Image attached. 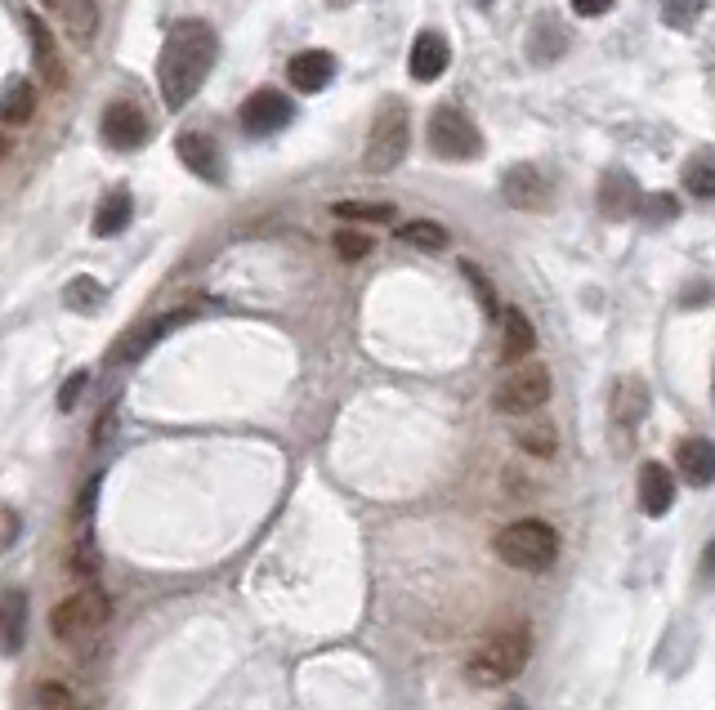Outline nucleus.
I'll return each instance as SVG.
<instances>
[{"mask_svg":"<svg viewBox=\"0 0 715 710\" xmlns=\"http://www.w3.org/2000/svg\"><path fill=\"white\" fill-rule=\"evenodd\" d=\"M332 211L340 219H358V224H389L394 219V206L389 202H336Z\"/></svg>","mask_w":715,"mask_h":710,"instance_id":"28","label":"nucleus"},{"mask_svg":"<svg viewBox=\"0 0 715 710\" xmlns=\"http://www.w3.org/2000/svg\"><path fill=\"white\" fill-rule=\"evenodd\" d=\"M112 617V599L99 590V586H86L77 590L72 599H63L54 612H49V630L63 639V643H77V639H90L108 626Z\"/></svg>","mask_w":715,"mask_h":710,"instance_id":"6","label":"nucleus"},{"mask_svg":"<svg viewBox=\"0 0 715 710\" xmlns=\"http://www.w3.org/2000/svg\"><path fill=\"white\" fill-rule=\"evenodd\" d=\"M99 135H103V144L116 148V153H135V148H144V144L153 139V125H148V116H144L135 103H108V108H103Z\"/></svg>","mask_w":715,"mask_h":710,"instance_id":"9","label":"nucleus"},{"mask_svg":"<svg viewBox=\"0 0 715 710\" xmlns=\"http://www.w3.org/2000/svg\"><path fill=\"white\" fill-rule=\"evenodd\" d=\"M99 304H103V286H99L94 278H77V282L68 286V308H77V313H99Z\"/></svg>","mask_w":715,"mask_h":710,"instance_id":"29","label":"nucleus"},{"mask_svg":"<svg viewBox=\"0 0 715 710\" xmlns=\"http://www.w3.org/2000/svg\"><path fill=\"white\" fill-rule=\"evenodd\" d=\"M10 153V144H5V135H0V157H5Z\"/></svg>","mask_w":715,"mask_h":710,"instance_id":"37","label":"nucleus"},{"mask_svg":"<svg viewBox=\"0 0 715 710\" xmlns=\"http://www.w3.org/2000/svg\"><path fill=\"white\" fill-rule=\"evenodd\" d=\"M501 198L514 206V211H546L550 206V183L537 166L528 161H518L501 174Z\"/></svg>","mask_w":715,"mask_h":710,"instance_id":"10","label":"nucleus"},{"mask_svg":"<svg viewBox=\"0 0 715 710\" xmlns=\"http://www.w3.org/2000/svg\"><path fill=\"white\" fill-rule=\"evenodd\" d=\"M608 5H613V0H572V10H577V14H586V19L608 14Z\"/></svg>","mask_w":715,"mask_h":710,"instance_id":"34","label":"nucleus"},{"mask_svg":"<svg viewBox=\"0 0 715 710\" xmlns=\"http://www.w3.org/2000/svg\"><path fill=\"white\" fill-rule=\"evenodd\" d=\"M635 206H639V188H635V179H630V174H604L600 211H604L608 219H626V215H635Z\"/></svg>","mask_w":715,"mask_h":710,"instance_id":"23","label":"nucleus"},{"mask_svg":"<svg viewBox=\"0 0 715 710\" xmlns=\"http://www.w3.org/2000/svg\"><path fill=\"white\" fill-rule=\"evenodd\" d=\"M407 144H412L407 103H403V99H384V103L376 108V121H371L362 166H367L371 174H389V170H394V166L407 157Z\"/></svg>","mask_w":715,"mask_h":710,"instance_id":"4","label":"nucleus"},{"mask_svg":"<svg viewBox=\"0 0 715 710\" xmlns=\"http://www.w3.org/2000/svg\"><path fill=\"white\" fill-rule=\"evenodd\" d=\"M550 390H555V380L541 362H518L505 371V380L492 390V407L501 416H533L550 403Z\"/></svg>","mask_w":715,"mask_h":710,"instance_id":"5","label":"nucleus"},{"mask_svg":"<svg viewBox=\"0 0 715 710\" xmlns=\"http://www.w3.org/2000/svg\"><path fill=\"white\" fill-rule=\"evenodd\" d=\"M242 131L250 139H269L278 131H287L291 116H295V103L282 94V90H255L246 103H242Z\"/></svg>","mask_w":715,"mask_h":710,"instance_id":"8","label":"nucleus"},{"mask_svg":"<svg viewBox=\"0 0 715 710\" xmlns=\"http://www.w3.org/2000/svg\"><path fill=\"white\" fill-rule=\"evenodd\" d=\"M287 77H291V86H295L300 94H317V90H327V86H332V77H336V58H332L327 49H304V54L291 58Z\"/></svg>","mask_w":715,"mask_h":710,"instance_id":"17","label":"nucleus"},{"mask_svg":"<svg viewBox=\"0 0 715 710\" xmlns=\"http://www.w3.org/2000/svg\"><path fill=\"white\" fill-rule=\"evenodd\" d=\"M27 643V590L0 595V657H19Z\"/></svg>","mask_w":715,"mask_h":710,"instance_id":"16","label":"nucleus"},{"mask_svg":"<svg viewBox=\"0 0 715 710\" xmlns=\"http://www.w3.org/2000/svg\"><path fill=\"white\" fill-rule=\"evenodd\" d=\"M492 554L514 572H550L559 559V532L546 519H514L492 537Z\"/></svg>","mask_w":715,"mask_h":710,"instance_id":"3","label":"nucleus"},{"mask_svg":"<svg viewBox=\"0 0 715 710\" xmlns=\"http://www.w3.org/2000/svg\"><path fill=\"white\" fill-rule=\"evenodd\" d=\"M501 327H505V345H501V358L505 362H528L533 349H537V331H533V322L524 308H505L501 313Z\"/></svg>","mask_w":715,"mask_h":710,"instance_id":"19","label":"nucleus"},{"mask_svg":"<svg viewBox=\"0 0 715 710\" xmlns=\"http://www.w3.org/2000/svg\"><path fill=\"white\" fill-rule=\"evenodd\" d=\"M608 416H613V433H617V442L626 447V442L635 438L639 420L648 416V384H644L639 375H626V380H617Z\"/></svg>","mask_w":715,"mask_h":710,"instance_id":"11","label":"nucleus"},{"mask_svg":"<svg viewBox=\"0 0 715 710\" xmlns=\"http://www.w3.org/2000/svg\"><path fill=\"white\" fill-rule=\"evenodd\" d=\"M399 237L407 246H421V250H443L447 246V228L434 224V219H412V224H399Z\"/></svg>","mask_w":715,"mask_h":710,"instance_id":"27","label":"nucleus"},{"mask_svg":"<svg viewBox=\"0 0 715 710\" xmlns=\"http://www.w3.org/2000/svg\"><path fill=\"white\" fill-rule=\"evenodd\" d=\"M215 54H220V41L206 23L188 19L170 32L166 49H161V63H157V81H161V99L166 108H183L192 94L202 90V81L211 77L215 68Z\"/></svg>","mask_w":715,"mask_h":710,"instance_id":"1","label":"nucleus"},{"mask_svg":"<svg viewBox=\"0 0 715 710\" xmlns=\"http://www.w3.org/2000/svg\"><path fill=\"white\" fill-rule=\"evenodd\" d=\"M528 662H533V626L528 621H510V626H496L470 653L466 679L474 688H505V684H514L528 670Z\"/></svg>","mask_w":715,"mask_h":710,"instance_id":"2","label":"nucleus"},{"mask_svg":"<svg viewBox=\"0 0 715 710\" xmlns=\"http://www.w3.org/2000/svg\"><path fill=\"white\" fill-rule=\"evenodd\" d=\"M680 474L689 478V487L715 483V442L711 438H684L680 442Z\"/></svg>","mask_w":715,"mask_h":710,"instance_id":"20","label":"nucleus"},{"mask_svg":"<svg viewBox=\"0 0 715 710\" xmlns=\"http://www.w3.org/2000/svg\"><path fill=\"white\" fill-rule=\"evenodd\" d=\"M332 246H336V255H340V260H367V255H371V237L367 233H358V228H340L336 237H332Z\"/></svg>","mask_w":715,"mask_h":710,"instance_id":"30","label":"nucleus"},{"mask_svg":"<svg viewBox=\"0 0 715 710\" xmlns=\"http://www.w3.org/2000/svg\"><path fill=\"white\" fill-rule=\"evenodd\" d=\"M447 63H451L447 41L438 32H421L412 45V58H407V72H412V81H438L447 72Z\"/></svg>","mask_w":715,"mask_h":710,"instance_id":"18","label":"nucleus"},{"mask_svg":"<svg viewBox=\"0 0 715 710\" xmlns=\"http://www.w3.org/2000/svg\"><path fill=\"white\" fill-rule=\"evenodd\" d=\"M514 442H518V451H528V457H546L550 461L559 451V429L546 416H518Z\"/></svg>","mask_w":715,"mask_h":710,"instance_id":"21","label":"nucleus"},{"mask_svg":"<svg viewBox=\"0 0 715 710\" xmlns=\"http://www.w3.org/2000/svg\"><path fill=\"white\" fill-rule=\"evenodd\" d=\"M27 36H32V63H36V72L49 90H63L68 86V68H63V54H58V41L49 32V23L41 14H27Z\"/></svg>","mask_w":715,"mask_h":710,"instance_id":"12","label":"nucleus"},{"mask_svg":"<svg viewBox=\"0 0 715 710\" xmlns=\"http://www.w3.org/2000/svg\"><path fill=\"white\" fill-rule=\"evenodd\" d=\"M81 390H86V371H77L68 384L58 390V412H72L77 407V398H81Z\"/></svg>","mask_w":715,"mask_h":710,"instance_id":"32","label":"nucleus"},{"mask_svg":"<svg viewBox=\"0 0 715 710\" xmlns=\"http://www.w3.org/2000/svg\"><path fill=\"white\" fill-rule=\"evenodd\" d=\"M175 153H179V161H183L192 174H198V179H206V183H220V179H224V157H220V144H215L211 135L188 131V135L175 139Z\"/></svg>","mask_w":715,"mask_h":710,"instance_id":"13","label":"nucleus"},{"mask_svg":"<svg viewBox=\"0 0 715 710\" xmlns=\"http://www.w3.org/2000/svg\"><path fill=\"white\" fill-rule=\"evenodd\" d=\"M635 487H639V509L648 514V519H662V514L675 505V478H671V470L658 465V461L639 465Z\"/></svg>","mask_w":715,"mask_h":710,"instance_id":"14","label":"nucleus"},{"mask_svg":"<svg viewBox=\"0 0 715 710\" xmlns=\"http://www.w3.org/2000/svg\"><path fill=\"white\" fill-rule=\"evenodd\" d=\"M461 273H466V278H470L474 286H479V300H483V308H488V313H496V295H492V286H488V278H483V273H479V269H474L470 260L461 264Z\"/></svg>","mask_w":715,"mask_h":710,"instance_id":"33","label":"nucleus"},{"mask_svg":"<svg viewBox=\"0 0 715 710\" xmlns=\"http://www.w3.org/2000/svg\"><path fill=\"white\" fill-rule=\"evenodd\" d=\"M192 317V308H175V313H166V317H157V322H148V327H135V331H130L116 349H112V362H135V358H144L157 340H166L175 327H179V322H188Z\"/></svg>","mask_w":715,"mask_h":710,"instance_id":"15","label":"nucleus"},{"mask_svg":"<svg viewBox=\"0 0 715 710\" xmlns=\"http://www.w3.org/2000/svg\"><path fill=\"white\" fill-rule=\"evenodd\" d=\"M702 576H706V581L715 576V541H711V545H706V554H702Z\"/></svg>","mask_w":715,"mask_h":710,"instance_id":"35","label":"nucleus"},{"mask_svg":"<svg viewBox=\"0 0 715 710\" xmlns=\"http://www.w3.org/2000/svg\"><path fill=\"white\" fill-rule=\"evenodd\" d=\"M675 215H680V202L667 198V192H658V198L644 202V219H648V224H667V219H675Z\"/></svg>","mask_w":715,"mask_h":710,"instance_id":"31","label":"nucleus"},{"mask_svg":"<svg viewBox=\"0 0 715 710\" xmlns=\"http://www.w3.org/2000/svg\"><path fill=\"white\" fill-rule=\"evenodd\" d=\"M684 188L693 192V198H702V202L715 198V153H697L684 166Z\"/></svg>","mask_w":715,"mask_h":710,"instance_id":"26","label":"nucleus"},{"mask_svg":"<svg viewBox=\"0 0 715 710\" xmlns=\"http://www.w3.org/2000/svg\"><path fill=\"white\" fill-rule=\"evenodd\" d=\"M36 116V86L27 77H14L0 90V121L5 125H27Z\"/></svg>","mask_w":715,"mask_h":710,"instance_id":"24","label":"nucleus"},{"mask_svg":"<svg viewBox=\"0 0 715 710\" xmlns=\"http://www.w3.org/2000/svg\"><path fill=\"white\" fill-rule=\"evenodd\" d=\"M130 219H135V198H130V188H112L94 211V237H116L130 228Z\"/></svg>","mask_w":715,"mask_h":710,"instance_id":"22","label":"nucleus"},{"mask_svg":"<svg viewBox=\"0 0 715 710\" xmlns=\"http://www.w3.org/2000/svg\"><path fill=\"white\" fill-rule=\"evenodd\" d=\"M58 10H63V27H68V36L77 45L94 41V32H99V0H58Z\"/></svg>","mask_w":715,"mask_h":710,"instance_id":"25","label":"nucleus"},{"mask_svg":"<svg viewBox=\"0 0 715 710\" xmlns=\"http://www.w3.org/2000/svg\"><path fill=\"white\" fill-rule=\"evenodd\" d=\"M429 148L438 157H447V161H466V157H479L483 153V139H479V131L470 125L466 112H457V108H434V116H429Z\"/></svg>","mask_w":715,"mask_h":710,"instance_id":"7","label":"nucleus"},{"mask_svg":"<svg viewBox=\"0 0 715 710\" xmlns=\"http://www.w3.org/2000/svg\"><path fill=\"white\" fill-rule=\"evenodd\" d=\"M505 710H528V706H524V701H510V706H505Z\"/></svg>","mask_w":715,"mask_h":710,"instance_id":"36","label":"nucleus"}]
</instances>
